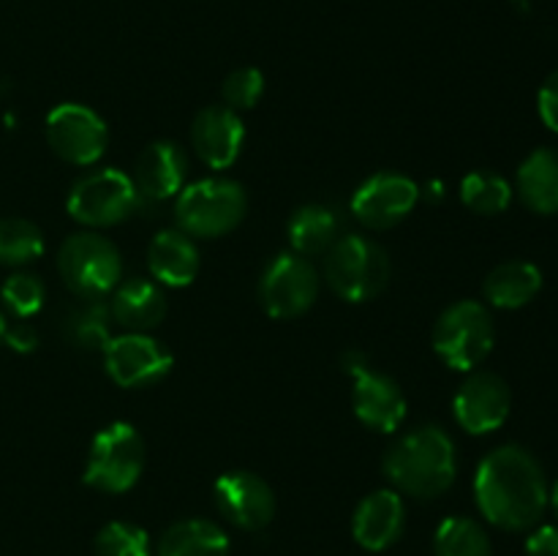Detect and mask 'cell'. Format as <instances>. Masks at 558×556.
<instances>
[{
    "mask_svg": "<svg viewBox=\"0 0 558 556\" xmlns=\"http://www.w3.org/2000/svg\"><path fill=\"white\" fill-rule=\"evenodd\" d=\"M47 142L63 161L90 167L107 150L109 131L96 109L71 101L47 114Z\"/></svg>",
    "mask_w": 558,
    "mask_h": 556,
    "instance_id": "obj_11",
    "label": "cell"
},
{
    "mask_svg": "<svg viewBox=\"0 0 558 556\" xmlns=\"http://www.w3.org/2000/svg\"><path fill=\"white\" fill-rule=\"evenodd\" d=\"M537 109L543 123L558 134V69L543 82V87H539Z\"/></svg>",
    "mask_w": 558,
    "mask_h": 556,
    "instance_id": "obj_32",
    "label": "cell"
},
{
    "mask_svg": "<svg viewBox=\"0 0 558 556\" xmlns=\"http://www.w3.org/2000/svg\"><path fill=\"white\" fill-rule=\"evenodd\" d=\"M44 254V234L27 218H0V265L20 267Z\"/></svg>",
    "mask_w": 558,
    "mask_h": 556,
    "instance_id": "obj_28",
    "label": "cell"
},
{
    "mask_svg": "<svg viewBox=\"0 0 558 556\" xmlns=\"http://www.w3.org/2000/svg\"><path fill=\"white\" fill-rule=\"evenodd\" d=\"M58 270L65 287L82 300H101L123 278L118 245L98 232H76L58 251Z\"/></svg>",
    "mask_w": 558,
    "mask_h": 556,
    "instance_id": "obj_5",
    "label": "cell"
},
{
    "mask_svg": "<svg viewBox=\"0 0 558 556\" xmlns=\"http://www.w3.org/2000/svg\"><path fill=\"white\" fill-rule=\"evenodd\" d=\"M158 556H229V537L218 523L185 518L161 534Z\"/></svg>",
    "mask_w": 558,
    "mask_h": 556,
    "instance_id": "obj_23",
    "label": "cell"
},
{
    "mask_svg": "<svg viewBox=\"0 0 558 556\" xmlns=\"http://www.w3.org/2000/svg\"><path fill=\"white\" fill-rule=\"evenodd\" d=\"M213 499H216L218 512L245 532H259L276 518L272 488L267 485V480L254 472H245V469L221 474L213 488Z\"/></svg>",
    "mask_w": 558,
    "mask_h": 556,
    "instance_id": "obj_14",
    "label": "cell"
},
{
    "mask_svg": "<svg viewBox=\"0 0 558 556\" xmlns=\"http://www.w3.org/2000/svg\"><path fill=\"white\" fill-rule=\"evenodd\" d=\"M529 556H558V527H539L526 540Z\"/></svg>",
    "mask_w": 558,
    "mask_h": 556,
    "instance_id": "obj_33",
    "label": "cell"
},
{
    "mask_svg": "<svg viewBox=\"0 0 558 556\" xmlns=\"http://www.w3.org/2000/svg\"><path fill=\"white\" fill-rule=\"evenodd\" d=\"M5 327H9V325H5V316L0 314V341H3V336H5Z\"/></svg>",
    "mask_w": 558,
    "mask_h": 556,
    "instance_id": "obj_36",
    "label": "cell"
},
{
    "mask_svg": "<svg viewBox=\"0 0 558 556\" xmlns=\"http://www.w3.org/2000/svg\"><path fill=\"white\" fill-rule=\"evenodd\" d=\"M343 371L354 376L352 403L360 423L381 431V434H392L401 428L403 418H407V396L398 382L371 368L368 358L360 352L343 354Z\"/></svg>",
    "mask_w": 558,
    "mask_h": 556,
    "instance_id": "obj_9",
    "label": "cell"
},
{
    "mask_svg": "<svg viewBox=\"0 0 558 556\" xmlns=\"http://www.w3.org/2000/svg\"><path fill=\"white\" fill-rule=\"evenodd\" d=\"M96 556H150V537L136 523L112 521L96 534Z\"/></svg>",
    "mask_w": 558,
    "mask_h": 556,
    "instance_id": "obj_29",
    "label": "cell"
},
{
    "mask_svg": "<svg viewBox=\"0 0 558 556\" xmlns=\"http://www.w3.org/2000/svg\"><path fill=\"white\" fill-rule=\"evenodd\" d=\"M518 196L539 216L558 213V150L537 147L518 169Z\"/></svg>",
    "mask_w": 558,
    "mask_h": 556,
    "instance_id": "obj_21",
    "label": "cell"
},
{
    "mask_svg": "<svg viewBox=\"0 0 558 556\" xmlns=\"http://www.w3.org/2000/svg\"><path fill=\"white\" fill-rule=\"evenodd\" d=\"M5 343L16 352H33L38 347V333L36 327L27 325V322H16L14 327H5Z\"/></svg>",
    "mask_w": 558,
    "mask_h": 556,
    "instance_id": "obj_34",
    "label": "cell"
},
{
    "mask_svg": "<svg viewBox=\"0 0 558 556\" xmlns=\"http://www.w3.org/2000/svg\"><path fill=\"white\" fill-rule=\"evenodd\" d=\"M140 205L142 196L134 180L112 167L96 169L76 180L65 200L69 216L85 227H114L125 221Z\"/></svg>",
    "mask_w": 558,
    "mask_h": 556,
    "instance_id": "obj_8",
    "label": "cell"
},
{
    "mask_svg": "<svg viewBox=\"0 0 558 556\" xmlns=\"http://www.w3.org/2000/svg\"><path fill=\"white\" fill-rule=\"evenodd\" d=\"M539 289H543V273H539L537 265L523 259L501 262V265H496L488 273V278L483 283V292L488 298V303L507 311L529 305L537 298Z\"/></svg>",
    "mask_w": 558,
    "mask_h": 556,
    "instance_id": "obj_22",
    "label": "cell"
},
{
    "mask_svg": "<svg viewBox=\"0 0 558 556\" xmlns=\"http://www.w3.org/2000/svg\"><path fill=\"white\" fill-rule=\"evenodd\" d=\"M461 200L469 210L480 213V216H499L510 207L512 185L501 174L477 169L461 180Z\"/></svg>",
    "mask_w": 558,
    "mask_h": 556,
    "instance_id": "obj_27",
    "label": "cell"
},
{
    "mask_svg": "<svg viewBox=\"0 0 558 556\" xmlns=\"http://www.w3.org/2000/svg\"><path fill=\"white\" fill-rule=\"evenodd\" d=\"M338 216L327 205H303L289 218V245L300 256L327 254L338 240Z\"/></svg>",
    "mask_w": 558,
    "mask_h": 556,
    "instance_id": "obj_24",
    "label": "cell"
},
{
    "mask_svg": "<svg viewBox=\"0 0 558 556\" xmlns=\"http://www.w3.org/2000/svg\"><path fill=\"white\" fill-rule=\"evenodd\" d=\"M390 256L363 234H347L332 243L325 256V281L347 303H365L390 283Z\"/></svg>",
    "mask_w": 558,
    "mask_h": 556,
    "instance_id": "obj_4",
    "label": "cell"
},
{
    "mask_svg": "<svg viewBox=\"0 0 558 556\" xmlns=\"http://www.w3.org/2000/svg\"><path fill=\"white\" fill-rule=\"evenodd\" d=\"M44 294H47V289H44L41 278L33 276V273H14L0 287V298H3L5 309L20 316V319H27L36 311H41Z\"/></svg>",
    "mask_w": 558,
    "mask_h": 556,
    "instance_id": "obj_30",
    "label": "cell"
},
{
    "mask_svg": "<svg viewBox=\"0 0 558 556\" xmlns=\"http://www.w3.org/2000/svg\"><path fill=\"white\" fill-rule=\"evenodd\" d=\"M548 501L550 505H554V512L558 516V480H556V485H554V491H550V496H548Z\"/></svg>",
    "mask_w": 558,
    "mask_h": 556,
    "instance_id": "obj_35",
    "label": "cell"
},
{
    "mask_svg": "<svg viewBox=\"0 0 558 556\" xmlns=\"http://www.w3.org/2000/svg\"><path fill=\"white\" fill-rule=\"evenodd\" d=\"M262 93H265V74H262L259 69H251V65L232 71V74L223 80L221 87L223 104H227L229 109H234V112L256 107Z\"/></svg>",
    "mask_w": 558,
    "mask_h": 556,
    "instance_id": "obj_31",
    "label": "cell"
},
{
    "mask_svg": "<svg viewBox=\"0 0 558 556\" xmlns=\"http://www.w3.org/2000/svg\"><path fill=\"white\" fill-rule=\"evenodd\" d=\"M147 267L163 287H189L199 273V249L183 229H161L147 245Z\"/></svg>",
    "mask_w": 558,
    "mask_h": 556,
    "instance_id": "obj_19",
    "label": "cell"
},
{
    "mask_svg": "<svg viewBox=\"0 0 558 556\" xmlns=\"http://www.w3.org/2000/svg\"><path fill=\"white\" fill-rule=\"evenodd\" d=\"M104 363L114 385L150 387L169 376L172 354L147 333H125L112 336V341L104 347Z\"/></svg>",
    "mask_w": 558,
    "mask_h": 556,
    "instance_id": "obj_12",
    "label": "cell"
},
{
    "mask_svg": "<svg viewBox=\"0 0 558 556\" xmlns=\"http://www.w3.org/2000/svg\"><path fill=\"white\" fill-rule=\"evenodd\" d=\"M112 314L101 300H82L69 311L63 322V336L76 349H104L112 341Z\"/></svg>",
    "mask_w": 558,
    "mask_h": 556,
    "instance_id": "obj_25",
    "label": "cell"
},
{
    "mask_svg": "<svg viewBox=\"0 0 558 556\" xmlns=\"http://www.w3.org/2000/svg\"><path fill=\"white\" fill-rule=\"evenodd\" d=\"M407 510L398 491L381 488L365 496L352 518V534L365 551H385L403 534Z\"/></svg>",
    "mask_w": 558,
    "mask_h": 556,
    "instance_id": "obj_18",
    "label": "cell"
},
{
    "mask_svg": "<svg viewBox=\"0 0 558 556\" xmlns=\"http://www.w3.org/2000/svg\"><path fill=\"white\" fill-rule=\"evenodd\" d=\"M245 142V125L227 104L199 109L191 123V147L210 169H227L238 161Z\"/></svg>",
    "mask_w": 558,
    "mask_h": 556,
    "instance_id": "obj_16",
    "label": "cell"
},
{
    "mask_svg": "<svg viewBox=\"0 0 558 556\" xmlns=\"http://www.w3.org/2000/svg\"><path fill=\"white\" fill-rule=\"evenodd\" d=\"M510 385L494 371H474L456 392V420L463 431L480 436L501 428L510 418Z\"/></svg>",
    "mask_w": 558,
    "mask_h": 556,
    "instance_id": "obj_15",
    "label": "cell"
},
{
    "mask_svg": "<svg viewBox=\"0 0 558 556\" xmlns=\"http://www.w3.org/2000/svg\"><path fill=\"white\" fill-rule=\"evenodd\" d=\"M496 341L490 311L477 300L447 305L434 325V349L450 368L472 371L490 354Z\"/></svg>",
    "mask_w": 558,
    "mask_h": 556,
    "instance_id": "obj_7",
    "label": "cell"
},
{
    "mask_svg": "<svg viewBox=\"0 0 558 556\" xmlns=\"http://www.w3.org/2000/svg\"><path fill=\"white\" fill-rule=\"evenodd\" d=\"M420 202V185L398 172H376L354 191L352 213L368 229H390L401 223Z\"/></svg>",
    "mask_w": 558,
    "mask_h": 556,
    "instance_id": "obj_13",
    "label": "cell"
},
{
    "mask_svg": "<svg viewBox=\"0 0 558 556\" xmlns=\"http://www.w3.org/2000/svg\"><path fill=\"white\" fill-rule=\"evenodd\" d=\"M548 496L543 467L521 445L490 450L474 474V499L480 512L507 532L537 527L548 507Z\"/></svg>",
    "mask_w": 558,
    "mask_h": 556,
    "instance_id": "obj_1",
    "label": "cell"
},
{
    "mask_svg": "<svg viewBox=\"0 0 558 556\" xmlns=\"http://www.w3.org/2000/svg\"><path fill=\"white\" fill-rule=\"evenodd\" d=\"M145 458V439L134 425L123 420L104 425L90 442L85 483L101 494H123L142 478Z\"/></svg>",
    "mask_w": 558,
    "mask_h": 556,
    "instance_id": "obj_6",
    "label": "cell"
},
{
    "mask_svg": "<svg viewBox=\"0 0 558 556\" xmlns=\"http://www.w3.org/2000/svg\"><path fill=\"white\" fill-rule=\"evenodd\" d=\"M109 314L129 333H150L167 316V294L147 278H131L114 287Z\"/></svg>",
    "mask_w": 558,
    "mask_h": 556,
    "instance_id": "obj_20",
    "label": "cell"
},
{
    "mask_svg": "<svg viewBox=\"0 0 558 556\" xmlns=\"http://www.w3.org/2000/svg\"><path fill=\"white\" fill-rule=\"evenodd\" d=\"M319 294V273L311 265L308 256L278 254L265 267L259 281L262 309L272 319H294L303 316Z\"/></svg>",
    "mask_w": 558,
    "mask_h": 556,
    "instance_id": "obj_10",
    "label": "cell"
},
{
    "mask_svg": "<svg viewBox=\"0 0 558 556\" xmlns=\"http://www.w3.org/2000/svg\"><path fill=\"white\" fill-rule=\"evenodd\" d=\"M434 551L436 556H490V537L472 518L452 516L436 529Z\"/></svg>",
    "mask_w": 558,
    "mask_h": 556,
    "instance_id": "obj_26",
    "label": "cell"
},
{
    "mask_svg": "<svg viewBox=\"0 0 558 556\" xmlns=\"http://www.w3.org/2000/svg\"><path fill=\"white\" fill-rule=\"evenodd\" d=\"M458 461L450 434L439 425H423L390 447L385 474L396 491L414 499H436L456 483Z\"/></svg>",
    "mask_w": 558,
    "mask_h": 556,
    "instance_id": "obj_2",
    "label": "cell"
},
{
    "mask_svg": "<svg viewBox=\"0 0 558 556\" xmlns=\"http://www.w3.org/2000/svg\"><path fill=\"white\" fill-rule=\"evenodd\" d=\"M248 213V194L238 180L205 178L185 185L174 202L178 227L191 238H221L240 227Z\"/></svg>",
    "mask_w": 558,
    "mask_h": 556,
    "instance_id": "obj_3",
    "label": "cell"
},
{
    "mask_svg": "<svg viewBox=\"0 0 558 556\" xmlns=\"http://www.w3.org/2000/svg\"><path fill=\"white\" fill-rule=\"evenodd\" d=\"M189 178V156L178 142H153L140 153L134 167V185L142 202H163L178 196Z\"/></svg>",
    "mask_w": 558,
    "mask_h": 556,
    "instance_id": "obj_17",
    "label": "cell"
}]
</instances>
